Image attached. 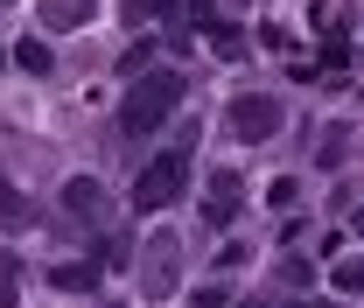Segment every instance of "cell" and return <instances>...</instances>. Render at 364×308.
<instances>
[{
    "instance_id": "6da1fadb",
    "label": "cell",
    "mask_w": 364,
    "mask_h": 308,
    "mask_svg": "<svg viewBox=\"0 0 364 308\" xmlns=\"http://www.w3.org/2000/svg\"><path fill=\"white\" fill-rule=\"evenodd\" d=\"M176 98H182L176 70H147V78L127 91V105H119V127H127V133H154L168 112H176Z\"/></svg>"
},
{
    "instance_id": "7a4b0ae2",
    "label": "cell",
    "mask_w": 364,
    "mask_h": 308,
    "mask_svg": "<svg viewBox=\"0 0 364 308\" xmlns=\"http://www.w3.org/2000/svg\"><path fill=\"white\" fill-rule=\"evenodd\" d=\"M182 182H189V154H161V161H147V176L134 182V211H168L182 196Z\"/></svg>"
},
{
    "instance_id": "3957f363",
    "label": "cell",
    "mask_w": 364,
    "mask_h": 308,
    "mask_svg": "<svg viewBox=\"0 0 364 308\" xmlns=\"http://www.w3.org/2000/svg\"><path fill=\"white\" fill-rule=\"evenodd\" d=\"M225 127H231V140H245V147H252V140H273V133H280V98H267V91H259V98H238Z\"/></svg>"
},
{
    "instance_id": "277c9868",
    "label": "cell",
    "mask_w": 364,
    "mask_h": 308,
    "mask_svg": "<svg viewBox=\"0 0 364 308\" xmlns=\"http://www.w3.org/2000/svg\"><path fill=\"white\" fill-rule=\"evenodd\" d=\"M231 211H238V176H231V169H218V176H210V189H203V224H231Z\"/></svg>"
},
{
    "instance_id": "5b68a950",
    "label": "cell",
    "mask_w": 364,
    "mask_h": 308,
    "mask_svg": "<svg viewBox=\"0 0 364 308\" xmlns=\"http://www.w3.org/2000/svg\"><path fill=\"white\" fill-rule=\"evenodd\" d=\"M43 21H49V28H85L91 0H43Z\"/></svg>"
},
{
    "instance_id": "8992f818",
    "label": "cell",
    "mask_w": 364,
    "mask_h": 308,
    "mask_svg": "<svg viewBox=\"0 0 364 308\" xmlns=\"http://www.w3.org/2000/svg\"><path fill=\"white\" fill-rule=\"evenodd\" d=\"M63 203H70L77 218H98V211H105V189H98V182H70V189H63Z\"/></svg>"
},
{
    "instance_id": "52a82bcc",
    "label": "cell",
    "mask_w": 364,
    "mask_h": 308,
    "mask_svg": "<svg viewBox=\"0 0 364 308\" xmlns=\"http://www.w3.org/2000/svg\"><path fill=\"white\" fill-rule=\"evenodd\" d=\"M49 43H14V70H28V78H49Z\"/></svg>"
},
{
    "instance_id": "ba28073f",
    "label": "cell",
    "mask_w": 364,
    "mask_h": 308,
    "mask_svg": "<svg viewBox=\"0 0 364 308\" xmlns=\"http://www.w3.org/2000/svg\"><path fill=\"white\" fill-rule=\"evenodd\" d=\"M14 302H21V266L0 253V308H14Z\"/></svg>"
},
{
    "instance_id": "9c48e42d",
    "label": "cell",
    "mask_w": 364,
    "mask_h": 308,
    "mask_svg": "<svg viewBox=\"0 0 364 308\" xmlns=\"http://www.w3.org/2000/svg\"><path fill=\"white\" fill-rule=\"evenodd\" d=\"M336 287L343 294H364V260H336Z\"/></svg>"
},
{
    "instance_id": "30bf717a",
    "label": "cell",
    "mask_w": 364,
    "mask_h": 308,
    "mask_svg": "<svg viewBox=\"0 0 364 308\" xmlns=\"http://www.w3.org/2000/svg\"><path fill=\"white\" fill-rule=\"evenodd\" d=\"M56 287H70V294H85V287H91V266H56Z\"/></svg>"
},
{
    "instance_id": "8fae6325",
    "label": "cell",
    "mask_w": 364,
    "mask_h": 308,
    "mask_svg": "<svg viewBox=\"0 0 364 308\" xmlns=\"http://www.w3.org/2000/svg\"><path fill=\"white\" fill-rule=\"evenodd\" d=\"M168 7H176V0H127V14H134V21H161Z\"/></svg>"
},
{
    "instance_id": "7c38bea8",
    "label": "cell",
    "mask_w": 364,
    "mask_h": 308,
    "mask_svg": "<svg viewBox=\"0 0 364 308\" xmlns=\"http://www.w3.org/2000/svg\"><path fill=\"white\" fill-rule=\"evenodd\" d=\"M21 211H28V203H21V196H7V189H0V218H21Z\"/></svg>"
},
{
    "instance_id": "4fadbf2b",
    "label": "cell",
    "mask_w": 364,
    "mask_h": 308,
    "mask_svg": "<svg viewBox=\"0 0 364 308\" xmlns=\"http://www.w3.org/2000/svg\"><path fill=\"white\" fill-rule=\"evenodd\" d=\"M350 224H358V238H364V211H358V218H350Z\"/></svg>"
},
{
    "instance_id": "5bb4252c",
    "label": "cell",
    "mask_w": 364,
    "mask_h": 308,
    "mask_svg": "<svg viewBox=\"0 0 364 308\" xmlns=\"http://www.w3.org/2000/svg\"><path fill=\"white\" fill-rule=\"evenodd\" d=\"M245 308H267V302H245Z\"/></svg>"
}]
</instances>
